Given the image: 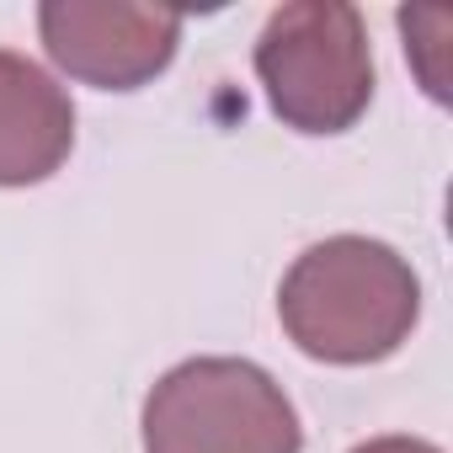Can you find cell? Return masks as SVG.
<instances>
[{
  "label": "cell",
  "mask_w": 453,
  "mask_h": 453,
  "mask_svg": "<svg viewBox=\"0 0 453 453\" xmlns=\"http://www.w3.org/2000/svg\"><path fill=\"white\" fill-rule=\"evenodd\" d=\"M288 342L336 368L395 357L421 320V278L411 262L368 235H331L294 257L278 288Z\"/></svg>",
  "instance_id": "1"
},
{
  "label": "cell",
  "mask_w": 453,
  "mask_h": 453,
  "mask_svg": "<svg viewBox=\"0 0 453 453\" xmlns=\"http://www.w3.org/2000/svg\"><path fill=\"white\" fill-rule=\"evenodd\" d=\"M257 75L294 134H347L373 102V49L347 0L278 6L257 38Z\"/></svg>",
  "instance_id": "2"
},
{
  "label": "cell",
  "mask_w": 453,
  "mask_h": 453,
  "mask_svg": "<svg viewBox=\"0 0 453 453\" xmlns=\"http://www.w3.org/2000/svg\"><path fill=\"white\" fill-rule=\"evenodd\" d=\"M144 453H299L283 384L246 357H187L144 395Z\"/></svg>",
  "instance_id": "3"
},
{
  "label": "cell",
  "mask_w": 453,
  "mask_h": 453,
  "mask_svg": "<svg viewBox=\"0 0 453 453\" xmlns=\"http://www.w3.org/2000/svg\"><path fill=\"white\" fill-rule=\"evenodd\" d=\"M38 38L70 81L139 91L176 59L181 17L134 0H49L38 6Z\"/></svg>",
  "instance_id": "4"
},
{
  "label": "cell",
  "mask_w": 453,
  "mask_h": 453,
  "mask_svg": "<svg viewBox=\"0 0 453 453\" xmlns=\"http://www.w3.org/2000/svg\"><path fill=\"white\" fill-rule=\"evenodd\" d=\"M75 150L70 91L27 54L0 49V187H38Z\"/></svg>",
  "instance_id": "5"
},
{
  "label": "cell",
  "mask_w": 453,
  "mask_h": 453,
  "mask_svg": "<svg viewBox=\"0 0 453 453\" xmlns=\"http://www.w3.org/2000/svg\"><path fill=\"white\" fill-rule=\"evenodd\" d=\"M400 33H405V54L416 59V75L426 86L432 102H448V86L432 75V54H442V38L453 33L448 12H400Z\"/></svg>",
  "instance_id": "6"
},
{
  "label": "cell",
  "mask_w": 453,
  "mask_h": 453,
  "mask_svg": "<svg viewBox=\"0 0 453 453\" xmlns=\"http://www.w3.org/2000/svg\"><path fill=\"white\" fill-rule=\"evenodd\" d=\"M352 453H442V448L426 442V437H368V442H357Z\"/></svg>",
  "instance_id": "7"
}]
</instances>
